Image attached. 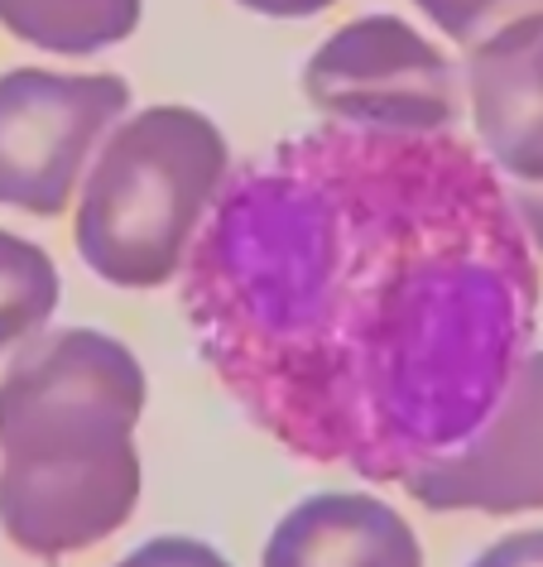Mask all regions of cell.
Masks as SVG:
<instances>
[{
  "instance_id": "cell-9",
  "label": "cell",
  "mask_w": 543,
  "mask_h": 567,
  "mask_svg": "<svg viewBox=\"0 0 543 567\" xmlns=\"http://www.w3.org/2000/svg\"><path fill=\"white\" fill-rule=\"evenodd\" d=\"M0 24L44 53H102L140 24V0H0Z\"/></svg>"
},
{
  "instance_id": "cell-12",
  "label": "cell",
  "mask_w": 543,
  "mask_h": 567,
  "mask_svg": "<svg viewBox=\"0 0 543 567\" xmlns=\"http://www.w3.org/2000/svg\"><path fill=\"white\" fill-rule=\"evenodd\" d=\"M116 567H232L212 544L203 538H188V534H164V538H150L140 544L135 553H125Z\"/></svg>"
},
{
  "instance_id": "cell-11",
  "label": "cell",
  "mask_w": 543,
  "mask_h": 567,
  "mask_svg": "<svg viewBox=\"0 0 543 567\" xmlns=\"http://www.w3.org/2000/svg\"><path fill=\"white\" fill-rule=\"evenodd\" d=\"M428 20L438 24L457 44H481V34L491 30L495 20L514 16L524 6H539V0H413Z\"/></svg>"
},
{
  "instance_id": "cell-6",
  "label": "cell",
  "mask_w": 543,
  "mask_h": 567,
  "mask_svg": "<svg viewBox=\"0 0 543 567\" xmlns=\"http://www.w3.org/2000/svg\"><path fill=\"white\" fill-rule=\"evenodd\" d=\"M433 515H529L543 509V351L514 365L505 394L467 443L399 481Z\"/></svg>"
},
{
  "instance_id": "cell-10",
  "label": "cell",
  "mask_w": 543,
  "mask_h": 567,
  "mask_svg": "<svg viewBox=\"0 0 543 567\" xmlns=\"http://www.w3.org/2000/svg\"><path fill=\"white\" fill-rule=\"evenodd\" d=\"M63 299L59 265L44 246L0 231V351L34 337Z\"/></svg>"
},
{
  "instance_id": "cell-3",
  "label": "cell",
  "mask_w": 543,
  "mask_h": 567,
  "mask_svg": "<svg viewBox=\"0 0 543 567\" xmlns=\"http://www.w3.org/2000/svg\"><path fill=\"white\" fill-rule=\"evenodd\" d=\"M226 135L193 106H150L106 135L82 183L73 240L82 265L116 289H160L188 265L222 183Z\"/></svg>"
},
{
  "instance_id": "cell-14",
  "label": "cell",
  "mask_w": 543,
  "mask_h": 567,
  "mask_svg": "<svg viewBox=\"0 0 543 567\" xmlns=\"http://www.w3.org/2000/svg\"><path fill=\"white\" fill-rule=\"evenodd\" d=\"M510 207H514V217H520V231L529 240V250H543V188H524V183H514Z\"/></svg>"
},
{
  "instance_id": "cell-15",
  "label": "cell",
  "mask_w": 543,
  "mask_h": 567,
  "mask_svg": "<svg viewBox=\"0 0 543 567\" xmlns=\"http://www.w3.org/2000/svg\"><path fill=\"white\" fill-rule=\"evenodd\" d=\"M246 10H260V16H275V20H304V16H318V10L337 6V0H236Z\"/></svg>"
},
{
  "instance_id": "cell-13",
  "label": "cell",
  "mask_w": 543,
  "mask_h": 567,
  "mask_svg": "<svg viewBox=\"0 0 543 567\" xmlns=\"http://www.w3.org/2000/svg\"><path fill=\"white\" fill-rule=\"evenodd\" d=\"M467 567H543V529H520L481 548Z\"/></svg>"
},
{
  "instance_id": "cell-8",
  "label": "cell",
  "mask_w": 543,
  "mask_h": 567,
  "mask_svg": "<svg viewBox=\"0 0 543 567\" xmlns=\"http://www.w3.org/2000/svg\"><path fill=\"white\" fill-rule=\"evenodd\" d=\"M260 567H423V544L380 495L322 491L275 524Z\"/></svg>"
},
{
  "instance_id": "cell-2",
  "label": "cell",
  "mask_w": 543,
  "mask_h": 567,
  "mask_svg": "<svg viewBox=\"0 0 543 567\" xmlns=\"http://www.w3.org/2000/svg\"><path fill=\"white\" fill-rule=\"evenodd\" d=\"M145 365L111 332L34 337L0 375V529L59 563L111 538L140 505L135 423Z\"/></svg>"
},
{
  "instance_id": "cell-7",
  "label": "cell",
  "mask_w": 543,
  "mask_h": 567,
  "mask_svg": "<svg viewBox=\"0 0 543 567\" xmlns=\"http://www.w3.org/2000/svg\"><path fill=\"white\" fill-rule=\"evenodd\" d=\"M471 121L491 168L543 188V10L500 24L467 59Z\"/></svg>"
},
{
  "instance_id": "cell-4",
  "label": "cell",
  "mask_w": 543,
  "mask_h": 567,
  "mask_svg": "<svg viewBox=\"0 0 543 567\" xmlns=\"http://www.w3.org/2000/svg\"><path fill=\"white\" fill-rule=\"evenodd\" d=\"M304 96L351 131L442 135L457 121L452 63L399 16H361L304 63Z\"/></svg>"
},
{
  "instance_id": "cell-5",
  "label": "cell",
  "mask_w": 543,
  "mask_h": 567,
  "mask_svg": "<svg viewBox=\"0 0 543 567\" xmlns=\"http://www.w3.org/2000/svg\"><path fill=\"white\" fill-rule=\"evenodd\" d=\"M131 106L111 73L16 68L0 78V207L59 217L102 131Z\"/></svg>"
},
{
  "instance_id": "cell-1",
  "label": "cell",
  "mask_w": 543,
  "mask_h": 567,
  "mask_svg": "<svg viewBox=\"0 0 543 567\" xmlns=\"http://www.w3.org/2000/svg\"><path fill=\"white\" fill-rule=\"evenodd\" d=\"M183 313L279 447L404 481L491 419L534 342L539 265L467 140L322 125L226 174Z\"/></svg>"
}]
</instances>
